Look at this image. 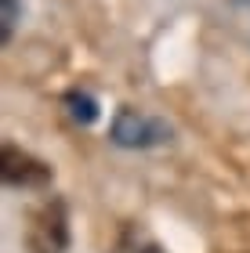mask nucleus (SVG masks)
Here are the masks:
<instances>
[{
	"mask_svg": "<svg viewBox=\"0 0 250 253\" xmlns=\"http://www.w3.org/2000/svg\"><path fill=\"white\" fill-rule=\"evenodd\" d=\"M0 174H4L7 188H44V185H51V167L40 163L37 156L15 148L11 141H4V167H0Z\"/></svg>",
	"mask_w": 250,
	"mask_h": 253,
	"instance_id": "nucleus-3",
	"label": "nucleus"
},
{
	"mask_svg": "<svg viewBox=\"0 0 250 253\" xmlns=\"http://www.w3.org/2000/svg\"><path fill=\"white\" fill-rule=\"evenodd\" d=\"M18 22H22V4L18 0H0V33H4V43H11Z\"/></svg>",
	"mask_w": 250,
	"mask_h": 253,
	"instance_id": "nucleus-5",
	"label": "nucleus"
},
{
	"mask_svg": "<svg viewBox=\"0 0 250 253\" xmlns=\"http://www.w3.org/2000/svg\"><path fill=\"white\" fill-rule=\"evenodd\" d=\"M167 137H170V126L156 116H145V112L120 109L112 120V141L120 148H152V145H163Z\"/></svg>",
	"mask_w": 250,
	"mask_h": 253,
	"instance_id": "nucleus-2",
	"label": "nucleus"
},
{
	"mask_svg": "<svg viewBox=\"0 0 250 253\" xmlns=\"http://www.w3.org/2000/svg\"><path fill=\"white\" fill-rule=\"evenodd\" d=\"M65 105H69L73 120H80V123H91V120L98 116V105H95V98H91V94H84V90H73V94L65 98Z\"/></svg>",
	"mask_w": 250,
	"mask_h": 253,
	"instance_id": "nucleus-4",
	"label": "nucleus"
},
{
	"mask_svg": "<svg viewBox=\"0 0 250 253\" xmlns=\"http://www.w3.org/2000/svg\"><path fill=\"white\" fill-rule=\"evenodd\" d=\"M26 243L33 253H62L69 243V224H65V206L62 199L44 203L40 210L29 213V228H26Z\"/></svg>",
	"mask_w": 250,
	"mask_h": 253,
	"instance_id": "nucleus-1",
	"label": "nucleus"
},
{
	"mask_svg": "<svg viewBox=\"0 0 250 253\" xmlns=\"http://www.w3.org/2000/svg\"><path fill=\"white\" fill-rule=\"evenodd\" d=\"M240 4H243V7H250V0H240Z\"/></svg>",
	"mask_w": 250,
	"mask_h": 253,
	"instance_id": "nucleus-6",
	"label": "nucleus"
}]
</instances>
